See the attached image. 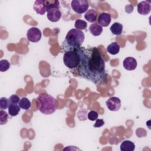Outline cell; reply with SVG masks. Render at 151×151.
Wrapping results in <instances>:
<instances>
[{"instance_id": "6da1fadb", "label": "cell", "mask_w": 151, "mask_h": 151, "mask_svg": "<svg viewBox=\"0 0 151 151\" xmlns=\"http://www.w3.org/2000/svg\"><path fill=\"white\" fill-rule=\"evenodd\" d=\"M74 71L78 77L96 85L106 83L107 80L105 60L97 47H80V60Z\"/></svg>"}, {"instance_id": "7a4b0ae2", "label": "cell", "mask_w": 151, "mask_h": 151, "mask_svg": "<svg viewBox=\"0 0 151 151\" xmlns=\"http://www.w3.org/2000/svg\"><path fill=\"white\" fill-rule=\"evenodd\" d=\"M84 40V34L82 31L76 28L70 29L61 46L62 51L80 48Z\"/></svg>"}, {"instance_id": "3957f363", "label": "cell", "mask_w": 151, "mask_h": 151, "mask_svg": "<svg viewBox=\"0 0 151 151\" xmlns=\"http://www.w3.org/2000/svg\"><path fill=\"white\" fill-rule=\"evenodd\" d=\"M40 105L38 110L42 114L49 115L54 113L57 110V100L47 93H41L37 97Z\"/></svg>"}, {"instance_id": "277c9868", "label": "cell", "mask_w": 151, "mask_h": 151, "mask_svg": "<svg viewBox=\"0 0 151 151\" xmlns=\"http://www.w3.org/2000/svg\"><path fill=\"white\" fill-rule=\"evenodd\" d=\"M63 62L64 65L74 71L78 66L80 60V48L68 50L63 52Z\"/></svg>"}, {"instance_id": "5b68a950", "label": "cell", "mask_w": 151, "mask_h": 151, "mask_svg": "<svg viewBox=\"0 0 151 151\" xmlns=\"http://www.w3.org/2000/svg\"><path fill=\"white\" fill-rule=\"evenodd\" d=\"M71 6L76 13L81 14L87 11L89 5L87 0H73L71 2Z\"/></svg>"}, {"instance_id": "8992f818", "label": "cell", "mask_w": 151, "mask_h": 151, "mask_svg": "<svg viewBox=\"0 0 151 151\" xmlns=\"http://www.w3.org/2000/svg\"><path fill=\"white\" fill-rule=\"evenodd\" d=\"M42 34L40 29L37 27L30 28L27 32V39L32 42H37L41 38Z\"/></svg>"}, {"instance_id": "52a82bcc", "label": "cell", "mask_w": 151, "mask_h": 151, "mask_svg": "<svg viewBox=\"0 0 151 151\" xmlns=\"http://www.w3.org/2000/svg\"><path fill=\"white\" fill-rule=\"evenodd\" d=\"M107 107L110 111H118L121 107V101L117 97H111L109 98L106 102Z\"/></svg>"}, {"instance_id": "ba28073f", "label": "cell", "mask_w": 151, "mask_h": 151, "mask_svg": "<svg viewBox=\"0 0 151 151\" xmlns=\"http://www.w3.org/2000/svg\"><path fill=\"white\" fill-rule=\"evenodd\" d=\"M47 17L48 19L52 22L58 21L61 17V12L59 8H51L47 11Z\"/></svg>"}, {"instance_id": "9c48e42d", "label": "cell", "mask_w": 151, "mask_h": 151, "mask_svg": "<svg viewBox=\"0 0 151 151\" xmlns=\"http://www.w3.org/2000/svg\"><path fill=\"white\" fill-rule=\"evenodd\" d=\"M151 10V5L150 2L147 1H142L137 5V12L142 15L149 14Z\"/></svg>"}, {"instance_id": "30bf717a", "label": "cell", "mask_w": 151, "mask_h": 151, "mask_svg": "<svg viewBox=\"0 0 151 151\" xmlns=\"http://www.w3.org/2000/svg\"><path fill=\"white\" fill-rule=\"evenodd\" d=\"M123 67L127 70H134L136 69L137 63L136 60L133 57H127L123 61Z\"/></svg>"}, {"instance_id": "8fae6325", "label": "cell", "mask_w": 151, "mask_h": 151, "mask_svg": "<svg viewBox=\"0 0 151 151\" xmlns=\"http://www.w3.org/2000/svg\"><path fill=\"white\" fill-rule=\"evenodd\" d=\"M33 8L37 14L43 15L46 12L44 1L43 0L35 1L33 5Z\"/></svg>"}, {"instance_id": "7c38bea8", "label": "cell", "mask_w": 151, "mask_h": 151, "mask_svg": "<svg viewBox=\"0 0 151 151\" xmlns=\"http://www.w3.org/2000/svg\"><path fill=\"white\" fill-rule=\"evenodd\" d=\"M111 20V15L106 12L101 13L98 18L99 24L101 27H107L110 23Z\"/></svg>"}, {"instance_id": "4fadbf2b", "label": "cell", "mask_w": 151, "mask_h": 151, "mask_svg": "<svg viewBox=\"0 0 151 151\" xmlns=\"http://www.w3.org/2000/svg\"><path fill=\"white\" fill-rule=\"evenodd\" d=\"M135 149L134 143L130 140H124L120 145L121 151H133Z\"/></svg>"}, {"instance_id": "5bb4252c", "label": "cell", "mask_w": 151, "mask_h": 151, "mask_svg": "<svg viewBox=\"0 0 151 151\" xmlns=\"http://www.w3.org/2000/svg\"><path fill=\"white\" fill-rule=\"evenodd\" d=\"M89 31L93 35L99 36L101 34L103 31V27L99 24H92L89 27Z\"/></svg>"}, {"instance_id": "9a60e30c", "label": "cell", "mask_w": 151, "mask_h": 151, "mask_svg": "<svg viewBox=\"0 0 151 151\" xmlns=\"http://www.w3.org/2000/svg\"><path fill=\"white\" fill-rule=\"evenodd\" d=\"M84 18L90 22H94L97 18V12L94 9H88L84 14Z\"/></svg>"}, {"instance_id": "2e32d148", "label": "cell", "mask_w": 151, "mask_h": 151, "mask_svg": "<svg viewBox=\"0 0 151 151\" xmlns=\"http://www.w3.org/2000/svg\"><path fill=\"white\" fill-rule=\"evenodd\" d=\"M111 33L116 35H120L122 34L123 31V25L117 22H116L112 24L110 28Z\"/></svg>"}, {"instance_id": "e0dca14e", "label": "cell", "mask_w": 151, "mask_h": 151, "mask_svg": "<svg viewBox=\"0 0 151 151\" xmlns=\"http://www.w3.org/2000/svg\"><path fill=\"white\" fill-rule=\"evenodd\" d=\"M120 48V47L117 42H113L107 46V51L111 55H116L119 52Z\"/></svg>"}, {"instance_id": "ac0fdd59", "label": "cell", "mask_w": 151, "mask_h": 151, "mask_svg": "<svg viewBox=\"0 0 151 151\" xmlns=\"http://www.w3.org/2000/svg\"><path fill=\"white\" fill-rule=\"evenodd\" d=\"M8 113L11 116H17L19 111L21 107L19 105L14 103H10L8 106Z\"/></svg>"}, {"instance_id": "d6986e66", "label": "cell", "mask_w": 151, "mask_h": 151, "mask_svg": "<svg viewBox=\"0 0 151 151\" xmlns=\"http://www.w3.org/2000/svg\"><path fill=\"white\" fill-rule=\"evenodd\" d=\"M45 5V9L46 12H47L48 10H50L51 8H59L60 7V4L59 1L57 0H46L44 1Z\"/></svg>"}, {"instance_id": "ffe728a7", "label": "cell", "mask_w": 151, "mask_h": 151, "mask_svg": "<svg viewBox=\"0 0 151 151\" xmlns=\"http://www.w3.org/2000/svg\"><path fill=\"white\" fill-rule=\"evenodd\" d=\"M31 105V101L27 97H22L21 99H20V101L19 102V106L21 109L25 110L29 109Z\"/></svg>"}, {"instance_id": "44dd1931", "label": "cell", "mask_w": 151, "mask_h": 151, "mask_svg": "<svg viewBox=\"0 0 151 151\" xmlns=\"http://www.w3.org/2000/svg\"><path fill=\"white\" fill-rule=\"evenodd\" d=\"M74 27L76 29H78L81 31L83 29H86L87 27V23L85 21L78 19L75 22Z\"/></svg>"}, {"instance_id": "7402d4cb", "label": "cell", "mask_w": 151, "mask_h": 151, "mask_svg": "<svg viewBox=\"0 0 151 151\" xmlns=\"http://www.w3.org/2000/svg\"><path fill=\"white\" fill-rule=\"evenodd\" d=\"M10 101L9 99L6 97H2L0 99V109L1 110H5L8 108L9 105L10 104Z\"/></svg>"}, {"instance_id": "603a6c76", "label": "cell", "mask_w": 151, "mask_h": 151, "mask_svg": "<svg viewBox=\"0 0 151 151\" xmlns=\"http://www.w3.org/2000/svg\"><path fill=\"white\" fill-rule=\"evenodd\" d=\"M11 66L10 63L7 60H2L0 61V71L5 72L7 71Z\"/></svg>"}, {"instance_id": "cb8c5ba5", "label": "cell", "mask_w": 151, "mask_h": 151, "mask_svg": "<svg viewBox=\"0 0 151 151\" xmlns=\"http://www.w3.org/2000/svg\"><path fill=\"white\" fill-rule=\"evenodd\" d=\"M8 114L5 111L3 110H0V124L2 125L8 122Z\"/></svg>"}, {"instance_id": "d4e9b609", "label": "cell", "mask_w": 151, "mask_h": 151, "mask_svg": "<svg viewBox=\"0 0 151 151\" xmlns=\"http://www.w3.org/2000/svg\"><path fill=\"white\" fill-rule=\"evenodd\" d=\"M99 116L98 113L95 110H91L87 114V118L88 120L91 121H94L96 120Z\"/></svg>"}, {"instance_id": "484cf974", "label": "cell", "mask_w": 151, "mask_h": 151, "mask_svg": "<svg viewBox=\"0 0 151 151\" xmlns=\"http://www.w3.org/2000/svg\"><path fill=\"white\" fill-rule=\"evenodd\" d=\"M9 100L11 103H14V104L19 103V102L20 101V99H19V96H17V94H12V95H11L9 97Z\"/></svg>"}, {"instance_id": "4316f807", "label": "cell", "mask_w": 151, "mask_h": 151, "mask_svg": "<svg viewBox=\"0 0 151 151\" xmlns=\"http://www.w3.org/2000/svg\"><path fill=\"white\" fill-rule=\"evenodd\" d=\"M96 120V123L94 124V127H101L102 126H103L104 124V122L103 119H97Z\"/></svg>"}]
</instances>
